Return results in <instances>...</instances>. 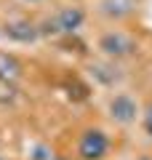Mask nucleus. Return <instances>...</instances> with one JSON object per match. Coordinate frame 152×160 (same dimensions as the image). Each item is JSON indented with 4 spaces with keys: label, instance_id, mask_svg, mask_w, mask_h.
Listing matches in <instances>:
<instances>
[{
    "label": "nucleus",
    "instance_id": "9",
    "mask_svg": "<svg viewBox=\"0 0 152 160\" xmlns=\"http://www.w3.org/2000/svg\"><path fill=\"white\" fill-rule=\"evenodd\" d=\"M24 3H29V6H32V3H43V0H24Z\"/></svg>",
    "mask_w": 152,
    "mask_h": 160
},
{
    "label": "nucleus",
    "instance_id": "8",
    "mask_svg": "<svg viewBox=\"0 0 152 160\" xmlns=\"http://www.w3.org/2000/svg\"><path fill=\"white\" fill-rule=\"evenodd\" d=\"M144 126H147V133L152 136V109L147 112V120H144Z\"/></svg>",
    "mask_w": 152,
    "mask_h": 160
},
{
    "label": "nucleus",
    "instance_id": "2",
    "mask_svg": "<svg viewBox=\"0 0 152 160\" xmlns=\"http://www.w3.org/2000/svg\"><path fill=\"white\" fill-rule=\"evenodd\" d=\"M83 22H85V13L78 6H69L62 8L51 22H45V32H75L83 27Z\"/></svg>",
    "mask_w": 152,
    "mask_h": 160
},
{
    "label": "nucleus",
    "instance_id": "4",
    "mask_svg": "<svg viewBox=\"0 0 152 160\" xmlns=\"http://www.w3.org/2000/svg\"><path fill=\"white\" fill-rule=\"evenodd\" d=\"M109 115H112V120L128 126V123H134V120L139 118V104H136L131 96L120 93V96H115L112 102H109Z\"/></svg>",
    "mask_w": 152,
    "mask_h": 160
},
{
    "label": "nucleus",
    "instance_id": "1",
    "mask_svg": "<svg viewBox=\"0 0 152 160\" xmlns=\"http://www.w3.org/2000/svg\"><path fill=\"white\" fill-rule=\"evenodd\" d=\"M109 149V139L104 131H99V128H91V131H85L83 136H80V144H78V152L83 160H101L104 155H107Z\"/></svg>",
    "mask_w": 152,
    "mask_h": 160
},
{
    "label": "nucleus",
    "instance_id": "5",
    "mask_svg": "<svg viewBox=\"0 0 152 160\" xmlns=\"http://www.w3.org/2000/svg\"><path fill=\"white\" fill-rule=\"evenodd\" d=\"M6 35L11 40H19V43H32L38 38V27H32L29 22H13L6 24Z\"/></svg>",
    "mask_w": 152,
    "mask_h": 160
},
{
    "label": "nucleus",
    "instance_id": "6",
    "mask_svg": "<svg viewBox=\"0 0 152 160\" xmlns=\"http://www.w3.org/2000/svg\"><path fill=\"white\" fill-rule=\"evenodd\" d=\"M19 78H22V64H19V59H13L6 51H0V80L16 83Z\"/></svg>",
    "mask_w": 152,
    "mask_h": 160
},
{
    "label": "nucleus",
    "instance_id": "10",
    "mask_svg": "<svg viewBox=\"0 0 152 160\" xmlns=\"http://www.w3.org/2000/svg\"><path fill=\"white\" fill-rule=\"evenodd\" d=\"M139 160H149V158H139Z\"/></svg>",
    "mask_w": 152,
    "mask_h": 160
},
{
    "label": "nucleus",
    "instance_id": "11",
    "mask_svg": "<svg viewBox=\"0 0 152 160\" xmlns=\"http://www.w3.org/2000/svg\"><path fill=\"white\" fill-rule=\"evenodd\" d=\"M0 160H6V158H0Z\"/></svg>",
    "mask_w": 152,
    "mask_h": 160
},
{
    "label": "nucleus",
    "instance_id": "7",
    "mask_svg": "<svg viewBox=\"0 0 152 160\" xmlns=\"http://www.w3.org/2000/svg\"><path fill=\"white\" fill-rule=\"evenodd\" d=\"M19 96L16 83H8V80H0V104H13Z\"/></svg>",
    "mask_w": 152,
    "mask_h": 160
},
{
    "label": "nucleus",
    "instance_id": "3",
    "mask_svg": "<svg viewBox=\"0 0 152 160\" xmlns=\"http://www.w3.org/2000/svg\"><path fill=\"white\" fill-rule=\"evenodd\" d=\"M99 48L107 56H115V59H120V56H128V53H134V40L128 38V35H123V32H107L104 38L99 40Z\"/></svg>",
    "mask_w": 152,
    "mask_h": 160
}]
</instances>
